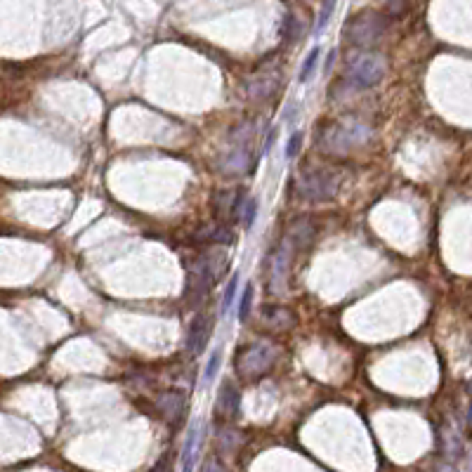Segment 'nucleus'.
Returning <instances> with one entry per match:
<instances>
[{"label":"nucleus","instance_id":"17","mask_svg":"<svg viewBox=\"0 0 472 472\" xmlns=\"http://www.w3.org/2000/svg\"><path fill=\"white\" fill-rule=\"evenodd\" d=\"M206 260H208V267H210L212 279L220 281L222 274H224V267H227V253L220 251V248H215V251L206 253Z\"/></svg>","mask_w":472,"mask_h":472},{"label":"nucleus","instance_id":"20","mask_svg":"<svg viewBox=\"0 0 472 472\" xmlns=\"http://www.w3.org/2000/svg\"><path fill=\"white\" fill-rule=\"evenodd\" d=\"M236 289H239V272H234L229 276L227 286H224V296H222V314L227 312L229 307H232L234 298H236Z\"/></svg>","mask_w":472,"mask_h":472},{"label":"nucleus","instance_id":"11","mask_svg":"<svg viewBox=\"0 0 472 472\" xmlns=\"http://www.w3.org/2000/svg\"><path fill=\"white\" fill-rule=\"evenodd\" d=\"M289 251L291 246L281 244L279 251H276V255L272 257V264H269V289L272 293H281L286 286V276H289Z\"/></svg>","mask_w":472,"mask_h":472},{"label":"nucleus","instance_id":"1","mask_svg":"<svg viewBox=\"0 0 472 472\" xmlns=\"http://www.w3.org/2000/svg\"><path fill=\"white\" fill-rule=\"evenodd\" d=\"M385 76V60L376 53H356L347 60L343 83L350 90H364L378 85Z\"/></svg>","mask_w":472,"mask_h":472},{"label":"nucleus","instance_id":"16","mask_svg":"<svg viewBox=\"0 0 472 472\" xmlns=\"http://www.w3.org/2000/svg\"><path fill=\"white\" fill-rule=\"evenodd\" d=\"M217 406L224 408V411H236L239 408V392L234 390V385L229 381H224L222 390H220V397H217Z\"/></svg>","mask_w":472,"mask_h":472},{"label":"nucleus","instance_id":"25","mask_svg":"<svg viewBox=\"0 0 472 472\" xmlns=\"http://www.w3.org/2000/svg\"><path fill=\"white\" fill-rule=\"evenodd\" d=\"M300 145H302V132L296 130L289 137V142H286V158H296L298 152H300Z\"/></svg>","mask_w":472,"mask_h":472},{"label":"nucleus","instance_id":"7","mask_svg":"<svg viewBox=\"0 0 472 472\" xmlns=\"http://www.w3.org/2000/svg\"><path fill=\"white\" fill-rule=\"evenodd\" d=\"M246 194L241 189H220L212 197V215L217 224H232L239 222V210L244 206Z\"/></svg>","mask_w":472,"mask_h":472},{"label":"nucleus","instance_id":"9","mask_svg":"<svg viewBox=\"0 0 472 472\" xmlns=\"http://www.w3.org/2000/svg\"><path fill=\"white\" fill-rule=\"evenodd\" d=\"M276 88H279V76H276V71H257V73H253L248 78V83H246V92H248V97L253 102L269 100V97L276 92Z\"/></svg>","mask_w":472,"mask_h":472},{"label":"nucleus","instance_id":"14","mask_svg":"<svg viewBox=\"0 0 472 472\" xmlns=\"http://www.w3.org/2000/svg\"><path fill=\"white\" fill-rule=\"evenodd\" d=\"M197 239H203L208 241V244H215V246H229L234 244V232L229 224H210V227L201 229L197 234Z\"/></svg>","mask_w":472,"mask_h":472},{"label":"nucleus","instance_id":"3","mask_svg":"<svg viewBox=\"0 0 472 472\" xmlns=\"http://www.w3.org/2000/svg\"><path fill=\"white\" fill-rule=\"evenodd\" d=\"M341 189V177L324 168H309L296 180V192L300 199L307 201H328L338 197Z\"/></svg>","mask_w":472,"mask_h":472},{"label":"nucleus","instance_id":"18","mask_svg":"<svg viewBox=\"0 0 472 472\" xmlns=\"http://www.w3.org/2000/svg\"><path fill=\"white\" fill-rule=\"evenodd\" d=\"M255 215H257V199L255 197H246L244 199V206H241L239 210V222L244 224V229H251L253 222H255Z\"/></svg>","mask_w":472,"mask_h":472},{"label":"nucleus","instance_id":"10","mask_svg":"<svg viewBox=\"0 0 472 472\" xmlns=\"http://www.w3.org/2000/svg\"><path fill=\"white\" fill-rule=\"evenodd\" d=\"M262 324L272 331H289L296 326V312L286 305H262L260 307Z\"/></svg>","mask_w":472,"mask_h":472},{"label":"nucleus","instance_id":"13","mask_svg":"<svg viewBox=\"0 0 472 472\" xmlns=\"http://www.w3.org/2000/svg\"><path fill=\"white\" fill-rule=\"evenodd\" d=\"M286 244L291 246L293 251H305L312 246L314 241V227L312 222L307 220H293V224L289 227V232H286Z\"/></svg>","mask_w":472,"mask_h":472},{"label":"nucleus","instance_id":"21","mask_svg":"<svg viewBox=\"0 0 472 472\" xmlns=\"http://www.w3.org/2000/svg\"><path fill=\"white\" fill-rule=\"evenodd\" d=\"M281 36H284V40H289V43L300 38V24H298V19L293 15H286L284 26H281Z\"/></svg>","mask_w":472,"mask_h":472},{"label":"nucleus","instance_id":"12","mask_svg":"<svg viewBox=\"0 0 472 472\" xmlns=\"http://www.w3.org/2000/svg\"><path fill=\"white\" fill-rule=\"evenodd\" d=\"M251 165H253V156H251L248 147H241V145H236L232 152L220 161V170L224 175H232V177L248 172Z\"/></svg>","mask_w":472,"mask_h":472},{"label":"nucleus","instance_id":"5","mask_svg":"<svg viewBox=\"0 0 472 472\" xmlns=\"http://www.w3.org/2000/svg\"><path fill=\"white\" fill-rule=\"evenodd\" d=\"M368 137V128L364 125H345V123H333L321 130L319 135V149L326 154H347L350 149L361 145Z\"/></svg>","mask_w":472,"mask_h":472},{"label":"nucleus","instance_id":"6","mask_svg":"<svg viewBox=\"0 0 472 472\" xmlns=\"http://www.w3.org/2000/svg\"><path fill=\"white\" fill-rule=\"evenodd\" d=\"M385 28H388V21L378 12H361L352 17V19H347L345 38L352 45H356V48H371V45H376L383 38Z\"/></svg>","mask_w":472,"mask_h":472},{"label":"nucleus","instance_id":"26","mask_svg":"<svg viewBox=\"0 0 472 472\" xmlns=\"http://www.w3.org/2000/svg\"><path fill=\"white\" fill-rule=\"evenodd\" d=\"M470 423H472V406H470Z\"/></svg>","mask_w":472,"mask_h":472},{"label":"nucleus","instance_id":"22","mask_svg":"<svg viewBox=\"0 0 472 472\" xmlns=\"http://www.w3.org/2000/svg\"><path fill=\"white\" fill-rule=\"evenodd\" d=\"M333 10H336V0H326L324 8H321L319 12V19H316V26H314V36H321L324 33V28L328 26V19H331Z\"/></svg>","mask_w":472,"mask_h":472},{"label":"nucleus","instance_id":"24","mask_svg":"<svg viewBox=\"0 0 472 472\" xmlns=\"http://www.w3.org/2000/svg\"><path fill=\"white\" fill-rule=\"evenodd\" d=\"M161 406L163 408H170V413H180L182 406H184V399L180 392H175V390H170V392H165L161 397Z\"/></svg>","mask_w":472,"mask_h":472},{"label":"nucleus","instance_id":"2","mask_svg":"<svg viewBox=\"0 0 472 472\" xmlns=\"http://www.w3.org/2000/svg\"><path fill=\"white\" fill-rule=\"evenodd\" d=\"M184 269H187V279H184V302H187L189 309H194V307H199V305H203L210 289L215 286V279H212V274H210L206 255L187 257V260H184Z\"/></svg>","mask_w":472,"mask_h":472},{"label":"nucleus","instance_id":"4","mask_svg":"<svg viewBox=\"0 0 472 472\" xmlns=\"http://www.w3.org/2000/svg\"><path fill=\"white\" fill-rule=\"evenodd\" d=\"M276 356H279V350L272 343L267 341L248 343L236 354V371H239V376H246V378L262 376V373H267L274 366Z\"/></svg>","mask_w":472,"mask_h":472},{"label":"nucleus","instance_id":"19","mask_svg":"<svg viewBox=\"0 0 472 472\" xmlns=\"http://www.w3.org/2000/svg\"><path fill=\"white\" fill-rule=\"evenodd\" d=\"M251 307H253V284H246L244 291H241V298H239V309H236L239 321H248Z\"/></svg>","mask_w":472,"mask_h":472},{"label":"nucleus","instance_id":"23","mask_svg":"<svg viewBox=\"0 0 472 472\" xmlns=\"http://www.w3.org/2000/svg\"><path fill=\"white\" fill-rule=\"evenodd\" d=\"M222 366V347L212 350L210 356H208V364H206V381H212V378L217 376V371H220Z\"/></svg>","mask_w":472,"mask_h":472},{"label":"nucleus","instance_id":"8","mask_svg":"<svg viewBox=\"0 0 472 472\" xmlns=\"http://www.w3.org/2000/svg\"><path fill=\"white\" fill-rule=\"evenodd\" d=\"M210 319L208 314H197L189 324V333H187V341H184V347L189 350L194 356L203 354L206 345H208L210 338Z\"/></svg>","mask_w":472,"mask_h":472},{"label":"nucleus","instance_id":"15","mask_svg":"<svg viewBox=\"0 0 472 472\" xmlns=\"http://www.w3.org/2000/svg\"><path fill=\"white\" fill-rule=\"evenodd\" d=\"M321 53H324V50L316 45V48L309 50V55L305 57V62L300 66V73H298V80H300V83H307V80L316 73V66H319V62H321Z\"/></svg>","mask_w":472,"mask_h":472}]
</instances>
